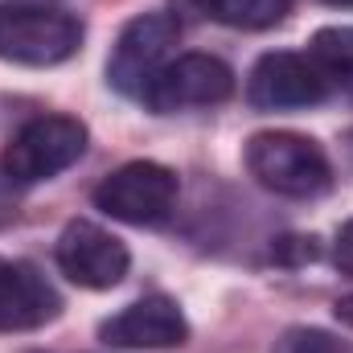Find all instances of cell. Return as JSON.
Masks as SVG:
<instances>
[{
    "label": "cell",
    "mask_w": 353,
    "mask_h": 353,
    "mask_svg": "<svg viewBox=\"0 0 353 353\" xmlns=\"http://www.w3.org/2000/svg\"><path fill=\"white\" fill-rule=\"evenodd\" d=\"M247 99L259 111H288V107H312L325 99V74L300 58V54H263L247 79Z\"/></svg>",
    "instance_id": "8"
},
{
    "label": "cell",
    "mask_w": 353,
    "mask_h": 353,
    "mask_svg": "<svg viewBox=\"0 0 353 353\" xmlns=\"http://www.w3.org/2000/svg\"><path fill=\"white\" fill-rule=\"evenodd\" d=\"M176 193H181V185H176L173 169H165L157 161H132L94 189V205L115 222L157 226L173 214Z\"/></svg>",
    "instance_id": "4"
},
{
    "label": "cell",
    "mask_w": 353,
    "mask_h": 353,
    "mask_svg": "<svg viewBox=\"0 0 353 353\" xmlns=\"http://www.w3.org/2000/svg\"><path fill=\"white\" fill-rule=\"evenodd\" d=\"M83 46V21L50 4H0V58L17 66H58Z\"/></svg>",
    "instance_id": "2"
},
{
    "label": "cell",
    "mask_w": 353,
    "mask_h": 353,
    "mask_svg": "<svg viewBox=\"0 0 353 353\" xmlns=\"http://www.w3.org/2000/svg\"><path fill=\"white\" fill-rule=\"evenodd\" d=\"M234 94V70L214 54H181L144 90V103L157 115H173L189 107H218Z\"/></svg>",
    "instance_id": "6"
},
{
    "label": "cell",
    "mask_w": 353,
    "mask_h": 353,
    "mask_svg": "<svg viewBox=\"0 0 353 353\" xmlns=\"http://www.w3.org/2000/svg\"><path fill=\"white\" fill-rule=\"evenodd\" d=\"M33 4H46V0H33Z\"/></svg>",
    "instance_id": "16"
},
{
    "label": "cell",
    "mask_w": 353,
    "mask_h": 353,
    "mask_svg": "<svg viewBox=\"0 0 353 353\" xmlns=\"http://www.w3.org/2000/svg\"><path fill=\"white\" fill-rule=\"evenodd\" d=\"M62 312L58 292L33 263L0 259V333H29Z\"/></svg>",
    "instance_id": "10"
},
{
    "label": "cell",
    "mask_w": 353,
    "mask_h": 353,
    "mask_svg": "<svg viewBox=\"0 0 353 353\" xmlns=\"http://www.w3.org/2000/svg\"><path fill=\"white\" fill-rule=\"evenodd\" d=\"M308 50H312V66L316 70L353 79V25H329V29H321Z\"/></svg>",
    "instance_id": "12"
},
{
    "label": "cell",
    "mask_w": 353,
    "mask_h": 353,
    "mask_svg": "<svg viewBox=\"0 0 353 353\" xmlns=\"http://www.w3.org/2000/svg\"><path fill=\"white\" fill-rule=\"evenodd\" d=\"M205 12L230 29H271L292 12V0H205Z\"/></svg>",
    "instance_id": "11"
},
{
    "label": "cell",
    "mask_w": 353,
    "mask_h": 353,
    "mask_svg": "<svg viewBox=\"0 0 353 353\" xmlns=\"http://www.w3.org/2000/svg\"><path fill=\"white\" fill-rule=\"evenodd\" d=\"M333 312H337V321H341V325H350V329H353V296H341V300L333 304Z\"/></svg>",
    "instance_id": "15"
},
{
    "label": "cell",
    "mask_w": 353,
    "mask_h": 353,
    "mask_svg": "<svg viewBox=\"0 0 353 353\" xmlns=\"http://www.w3.org/2000/svg\"><path fill=\"white\" fill-rule=\"evenodd\" d=\"M176 37H181V25H176V17H169V12H144V17L128 21L123 33L111 46L107 83L119 90V94L144 99V90L152 87V79L165 70L169 50L176 46Z\"/></svg>",
    "instance_id": "5"
},
{
    "label": "cell",
    "mask_w": 353,
    "mask_h": 353,
    "mask_svg": "<svg viewBox=\"0 0 353 353\" xmlns=\"http://www.w3.org/2000/svg\"><path fill=\"white\" fill-rule=\"evenodd\" d=\"M333 263L341 267L345 275H353V222L341 226V234H337V243H333Z\"/></svg>",
    "instance_id": "14"
},
{
    "label": "cell",
    "mask_w": 353,
    "mask_h": 353,
    "mask_svg": "<svg viewBox=\"0 0 353 353\" xmlns=\"http://www.w3.org/2000/svg\"><path fill=\"white\" fill-rule=\"evenodd\" d=\"M87 152V128L70 115H41L29 119L8 144H4V173L17 185H37L50 176L66 173Z\"/></svg>",
    "instance_id": "3"
},
{
    "label": "cell",
    "mask_w": 353,
    "mask_h": 353,
    "mask_svg": "<svg viewBox=\"0 0 353 353\" xmlns=\"http://www.w3.org/2000/svg\"><path fill=\"white\" fill-rule=\"evenodd\" d=\"M271 353H337V341L325 329H288Z\"/></svg>",
    "instance_id": "13"
},
{
    "label": "cell",
    "mask_w": 353,
    "mask_h": 353,
    "mask_svg": "<svg viewBox=\"0 0 353 353\" xmlns=\"http://www.w3.org/2000/svg\"><path fill=\"white\" fill-rule=\"evenodd\" d=\"M99 337L115 350H173L185 345L189 325L169 296H144L99 325Z\"/></svg>",
    "instance_id": "9"
},
{
    "label": "cell",
    "mask_w": 353,
    "mask_h": 353,
    "mask_svg": "<svg viewBox=\"0 0 353 353\" xmlns=\"http://www.w3.org/2000/svg\"><path fill=\"white\" fill-rule=\"evenodd\" d=\"M54 255H58L62 275H66L70 283H79V288H90V292L115 288V283L128 275V263H132L128 247H123L111 230H103V226H94V222H83V218L70 222V226L58 234Z\"/></svg>",
    "instance_id": "7"
},
{
    "label": "cell",
    "mask_w": 353,
    "mask_h": 353,
    "mask_svg": "<svg viewBox=\"0 0 353 353\" xmlns=\"http://www.w3.org/2000/svg\"><path fill=\"white\" fill-rule=\"evenodd\" d=\"M247 173L279 197H316L333 185L325 148L300 132H259L247 140Z\"/></svg>",
    "instance_id": "1"
}]
</instances>
